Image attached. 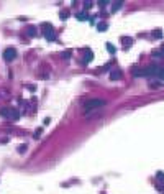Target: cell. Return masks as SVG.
Segmentation results:
<instances>
[{
  "instance_id": "cell-1",
  "label": "cell",
  "mask_w": 164,
  "mask_h": 194,
  "mask_svg": "<svg viewBox=\"0 0 164 194\" xmlns=\"http://www.w3.org/2000/svg\"><path fill=\"white\" fill-rule=\"evenodd\" d=\"M41 31H43V35H44V38L48 41H56V33L52 30L51 23H43L41 25Z\"/></svg>"
},
{
  "instance_id": "cell-2",
  "label": "cell",
  "mask_w": 164,
  "mask_h": 194,
  "mask_svg": "<svg viewBox=\"0 0 164 194\" xmlns=\"http://www.w3.org/2000/svg\"><path fill=\"white\" fill-rule=\"evenodd\" d=\"M0 114H2V117H5V119H13V120H18V119H20L18 110H15V109L3 107L2 110H0Z\"/></svg>"
},
{
  "instance_id": "cell-3",
  "label": "cell",
  "mask_w": 164,
  "mask_h": 194,
  "mask_svg": "<svg viewBox=\"0 0 164 194\" xmlns=\"http://www.w3.org/2000/svg\"><path fill=\"white\" fill-rule=\"evenodd\" d=\"M102 105H105V101H104V99H92V101L85 102V110L97 109V107H102Z\"/></svg>"
},
{
  "instance_id": "cell-4",
  "label": "cell",
  "mask_w": 164,
  "mask_h": 194,
  "mask_svg": "<svg viewBox=\"0 0 164 194\" xmlns=\"http://www.w3.org/2000/svg\"><path fill=\"white\" fill-rule=\"evenodd\" d=\"M15 58H17V49H15V48H7L5 51H3V59L5 61L10 63V61H13Z\"/></svg>"
},
{
  "instance_id": "cell-5",
  "label": "cell",
  "mask_w": 164,
  "mask_h": 194,
  "mask_svg": "<svg viewBox=\"0 0 164 194\" xmlns=\"http://www.w3.org/2000/svg\"><path fill=\"white\" fill-rule=\"evenodd\" d=\"M157 73H159V66H149L144 69V76H157Z\"/></svg>"
},
{
  "instance_id": "cell-6",
  "label": "cell",
  "mask_w": 164,
  "mask_h": 194,
  "mask_svg": "<svg viewBox=\"0 0 164 194\" xmlns=\"http://www.w3.org/2000/svg\"><path fill=\"white\" fill-rule=\"evenodd\" d=\"M92 59H94V53H92L90 49H87L85 54H84V61H82V63H84V64H89Z\"/></svg>"
},
{
  "instance_id": "cell-7",
  "label": "cell",
  "mask_w": 164,
  "mask_h": 194,
  "mask_svg": "<svg viewBox=\"0 0 164 194\" xmlns=\"http://www.w3.org/2000/svg\"><path fill=\"white\" fill-rule=\"evenodd\" d=\"M26 35H28L30 38H35V36L38 35V28L36 27H28L26 28Z\"/></svg>"
},
{
  "instance_id": "cell-8",
  "label": "cell",
  "mask_w": 164,
  "mask_h": 194,
  "mask_svg": "<svg viewBox=\"0 0 164 194\" xmlns=\"http://www.w3.org/2000/svg\"><path fill=\"white\" fill-rule=\"evenodd\" d=\"M76 18L80 20V21H87V20H89V15L84 13V12H79V13H76Z\"/></svg>"
},
{
  "instance_id": "cell-9",
  "label": "cell",
  "mask_w": 164,
  "mask_h": 194,
  "mask_svg": "<svg viewBox=\"0 0 164 194\" xmlns=\"http://www.w3.org/2000/svg\"><path fill=\"white\" fill-rule=\"evenodd\" d=\"M133 76L135 77H139V76H144V69H139V67H133Z\"/></svg>"
},
{
  "instance_id": "cell-10",
  "label": "cell",
  "mask_w": 164,
  "mask_h": 194,
  "mask_svg": "<svg viewBox=\"0 0 164 194\" xmlns=\"http://www.w3.org/2000/svg\"><path fill=\"white\" fill-rule=\"evenodd\" d=\"M156 178H157V183H159V184H157V187H163L161 184L164 183V173H163V171H157Z\"/></svg>"
},
{
  "instance_id": "cell-11",
  "label": "cell",
  "mask_w": 164,
  "mask_h": 194,
  "mask_svg": "<svg viewBox=\"0 0 164 194\" xmlns=\"http://www.w3.org/2000/svg\"><path fill=\"white\" fill-rule=\"evenodd\" d=\"M105 46H107V51H108V53H110V54H115V53H117V48L113 46L112 43H107Z\"/></svg>"
},
{
  "instance_id": "cell-12",
  "label": "cell",
  "mask_w": 164,
  "mask_h": 194,
  "mask_svg": "<svg viewBox=\"0 0 164 194\" xmlns=\"http://www.w3.org/2000/svg\"><path fill=\"white\" fill-rule=\"evenodd\" d=\"M122 7H123V2H122V0H120V2H115V3H113V8H112V12H118Z\"/></svg>"
},
{
  "instance_id": "cell-13",
  "label": "cell",
  "mask_w": 164,
  "mask_h": 194,
  "mask_svg": "<svg viewBox=\"0 0 164 194\" xmlns=\"http://www.w3.org/2000/svg\"><path fill=\"white\" fill-rule=\"evenodd\" d=\"M120 74H122V73H120V71H112V73H110V79H112V81H115V79H120V77H122Z\"/></svg>"
},
{
  "instance_id": "cell-14",
  "label": "cell",
  "mask_w": 164,
  "mask_h": 194,
  "mask_svg": "<svg viewBox=\"0 0 164 194\" xmlns=\"http://www.w3.org/2000/svg\"><path fill=\"white\" fill-rule=\"evenodd\" d=\"M153 36H154V38H157V40H159V38H163V30H161V28L154 30V31H153Z\"/></svg>"
},
{
  "instance_id": "cell-15",
  "label": "cell",
  "mask_w": 164,
  "mask_h": 194,
  "mask_svg": "<svg viewBox=\"0 0 164 194\" xmlns=\"http://www.w3.org/2000/svg\"><path fill=\"white\" fill-rule=\"evenodd\" d=\"M122 43H125V45H128V46H130L131 43H133V40H131V38H126V36H123V38H122Z\"/></svg>"
},
{
  "instance_id": "cell-16",
  "label": "cell",
  "mask_w": 164,
  "mask_h": 194,
  "mask_svg": "<svg viewBox=\"0 0 164 194\" xmlns=\"http://www.w3.org/2000/svg\"><path fill=\"white\" fill-rule=\"evenodd\" d=\"M157 77L164 81V67H159V73H157Z\"/></svg>"
},
{
  "instance_id": "cell-17",
  "label": "cell",
  "mask_w": 164,
  "mask_h": 194,
  "mask_svg": "<svg viewBox=\"0 0 164 194\" xmlns=\"http://www.w3.org/2000/svg\"><path fill=\"white\" fill-rule=\"evenodd\" d=\"M62 20H66V18H69V12H61V15H59Z\"/></svg>"
},
{
  "instance_id": "cell-18",
  "label": "cell",
  "mask_w": 164,
  "mask_h": 194,
  "mask_svg": "<svg viewBox=\"0 0 164 194\" xmlns=\"http://www.w3.org/2000/svg\"><path fill=\"white\" fill-rule=\"evenodd\" d=\"M62 58H64V59H71V51H64V53H62Z\"/></svg>"
},
{
  "instance_id": "cell-19",
  "label": "cell",
  "mask_w": 164,
  "mask_h": 194,
  "mask_svg": "<svg viewBox=\"0 0 164 194\" xmlns=\"http://www.w3.org/2000/svg\"><path fill=\"white\" fill-rule=\"evenodd\" d=\"M97 28H98V31H105V30H107V25H105V23H100Z\"/></svg>"
},
{
  "instance_id": "cell-20",
  "label": "cell",
  "mask_w": 164,
  "mask_h": 194,
  "mask_svg": "<svg viewBox=\"0 0 164 194\" xmlns=\"http://www.w3.org/2000/svg\"><path fill=\"white\" fill-rule=\"evenodd\" d=\"M41 133H43V128H39V130H36L33 137H35V138H39V135H41Z\"/></svg>"
},
{
  "instance_id": "cell-21",
  "label": "cell",
  "mask_w": 164,
  "mask_h": 194,
  "mask_svg": "<svg viewBox=\"0 0 164 194\" xmlns=\"http://www.w3.org/2000/svg\"><path fill=\"white\" fill-rule=\"evenodd\" d=\"M84 7L85 8H90L92 7V2H84Z\"/></svg>"
},
{
  "instance_id": "cell-22",
  "label": "cell",
  "mask_w": 164,
  "mask_h": 194,
  "mask_svg": "<svg viewBox=\"0 0 164 194\" xmlns=\"http://www.w3.org/2000/svg\"><path fill=\"white\" fill-rule=\"evenodd\" d=\"M26 150V145H20L18 147V151H25Z\"/></svg>"
},
{
  "instance_id": "cell-23",
  "label": "cell",
  "mask_w": 164,
  "mask_h": 194,
  "mask_svg": "<svg viewBox=\"0 0 164 194\" xmlns=\"http://www.w3.org/2000/svg\"><path fill=\"white\" fill-rule=\"evenodd\" d=\"M98 5H100V7H105V5H107V2H105V0H102V2H98Z\"/></svg>"
},
{
  "instance_id": "cell-24",
  "label": "cell",
  "mask_w": 164,
  "mask_h": 194,
  "mask_svg": "<svg viewBox=\"0 0 164 194\" xmlns=\"http://www.w3.org/2000/svg\"><path fill=\"white\" fill-rule=\"evenodd\" d=\"M159 53H161V54H164V45L161 46V51H159Z\"/></svg>"
}]
</instances>
